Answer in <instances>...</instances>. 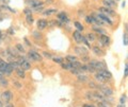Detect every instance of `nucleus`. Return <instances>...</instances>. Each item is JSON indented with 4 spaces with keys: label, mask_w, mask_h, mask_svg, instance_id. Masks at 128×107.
<instances>
[{
    "label": "nucleus",
    "mask_w": 128,
    "mask_h": 107,
    "mask_svg": "<svg viewBox=\"0 0 128 107\" xmlns=\"http://www.w3.org/2000/svg\"><path fill=\"white\" fill-rule=\"evenodd\" d=\"M57 16H58L59 20H61L63 23H68L70 22V18H68V16H67V14L65 13V12H61V13L57 14Z\"/></svg>",
    "instance_id": "obj_10"
},
{
    "label": "nucleus",
    "mask_w": 128,
    "mask_h": 107,
    "mask_svg": "<svg viewBox=\"0 0 128 107\" xmlns=\"http://www.w3.org/2000/svg\"><path fill=\"white\" fill-rule=\"evenodd\" d=\"M0 85L3 86V87H6L9 85V83H8V80L4 77V75H0Z\"/></svg>",
    "instance_id": "obj_21"
},
{
    "label": "nucleus",
    "mask_w": 128,
    "mask_h": 107,
    "mask_svg": "<svg viewBox=\"0 0 128 107\" xmlns=\"http://www.w3.org/2000/svg\"><path fill=\"white\" fill-rule=\"evenodd\" d=\"M74 26L76 27V29H77V31H79V32H82V31H83V26L79 21H75Z\"/></svg>",
    "instance_id": "obj_27"
},
{
    "label": "nucleus",
    "mask_w": 128,
    "mask_h": 107,
    "mask_svg": "<svg viewBox=\"0 0 128 107\" xmlns=\"http://www.w3.org/2000/svg\"><path fill=\"white\" fill-rule=\"evenodd\" d=\"M97 107H110L106 102H99L97 104Z\"/></svg>",
    "instance_id": "obj_35"
},
{
    "label": "nucleus",
    "mask_w": 128,
    "mask_h": 107,
    "mask_svg": "<svg viewBox=\"0 0 128 107\" xmlns=\"http://www.w3.org/2000/svg\"><path fill=\"white\" fill-rule=\"evenodd\" d=\"M115 1H118V0H115Z\"/></svg>",
    "instance_id": "obj_47"
},
{
    "label": "nucleus",
    "mask_w": 128,
    "mask_h": 107,
    "mask_svg": "<svg viewBox=\"0 0 128 107\" xmlns=\"http://www.w3.org/2000/svg\"><path fill=\"white\" fill-rule=\"evenodd\" d=\"M128 75V64H126V67H125V72H124V76H127Z\"/></svg>",
    "instance_id": "obj_38"
},
{
    "label": "nucleus",
    "mask_w": 128,
    "mask_h": 107,
    "mask_svg": "<svg viewBox=\"0 0 128 107\" xmlns=\"http://www.w3.org/2000/svg\"><path fill=\"white\" fill-rule=\"evenodd\" d=\"M120 102H121V104H125V102H126V96H125V94L121 97V99H120Z\"/></svg>",
    "instance_id": "obj_37"
},
{
    "label": "nucleus",
    "mask_w": 128,
    "mask_h": 107,
    "mask_svg": "<svg viewBox=\"0 0 128 107\" xmlns=\"http://www.w3.org/2000/svg\"><path fill=\"white\" fill-rule=\"evenodd\" d=\"M75 52H76V54L81 55V56H86L88 53H89V51H88V49L86 48V47L81 46V47H76Z\"/></svg>",
    "instance_id": "obj_8"
},
{
    "label": "nucleus",
    "mask_w": 128,
    "mask_h": 107,
    "mask_svg": "<svg viewBox=\"0 0 128 107\" xmlns=\"http://www.w3.org/2000/svg\"><path fill=\"white\" fill-rule=\"evenodd\" d=\"M93 52L95 55H98V56H102L105 54V52L100 48H98V47H93Z\"/></svg>",
    "instance_id": "obj_19"
},
{
    "label": "nucleus",
    "mask_w": 128,
    "mask_h": 107,
    "mask_svg": "<svg viewBox=\"0 0 128 107\" xmlns=\"http://www.w3.org/2000/svg\"><path fill=\"white\" fill-rule=\"evenodd\" d=\"M73 37H74V39H75L76 42H78V43L82 42L83 36L81 35V32H79V31H75V32L73 33Z\"/></svg>",
    "instance_id": "obj_13"
},
{
    "label": "nucleus",
    "mask_w": 128,
    "mask_h": 107,
    "mask_svg": "<svg viewBox=\"0 0 128 107\" xmlns=\"http://www.w3.org/2000/svg\"><path fill=\"white\" fill-rule=\"evenodd\" d=\"M3 36H4V35H3V33L1 32V30H0V41L2 40V38H3Z\"/></svg>",
    "instance_id": "obj_39"
},
{
    "label": "nucleus",
    "mask_w": 128,
    "mask_h": 107,
    "mask_svg": "<svg viewBox=\"0 0 128 107\" xmlns=\"http://www.w3.org/2000/svg\"><path fill=\"white\" fill-rule=\"evenodd\" d=\"M42 55H43V57H46V58H48V59H51V58H52V55H51L49 52H47V51H44V52L42 53Z\"/></svg>",
    "instance_id": "obj_32"
},
{
    "label": "nucleus",
    "mask_w": 128,
    "mask_h": 107,
    "mask_svg": "<svg viewBox=\"0 0 128 107\" xmlns=\"http://www.w3.org/2000/svg\"><path fill=\"white\" fill-rule=\"evenodd\" d=\"M16 73H17V75H18V76H19V77H22V78H24V77L26 76V74H25V70H24V69H22L20 67L16 69Z\"/></svg>",
    "instance_id": "obj_22"
},
{
    "label": "nucleus",
    "mask_w": 128,
    "mask_h": 107,
    "mask_svg": "<svg viewBox=\"0 0 128 107\" xmlns=\"http://www.w3.org/2000/svg\"><path fill=\"white\" fill-rule=\"evenodd\" d=\"M61 65V67L63 69H65V70H70L72 69V66H70V63H62V64H60Z\"/></svg>",
    "instance_id": "obj_30"
},
{
    "label": "nucleus",
    "mask_w": 128,
    "mask_h": 107,
    "mask_svg": "<svg viewBox=\"0 0 128 107\" xmlns=\"http://www.w3.org/2000/svg\"><path fill=\"white\" fill-rule=\"evenodd\" d=\"M0 99L2 100L3 103H9L12 99H13V93H12L10 90L3 91V92L1 93V97H0Z\"/></svg>",
    "instance_id": "obj_5"
},
{
    "label": "nucleus",
    "mask_w": 128,
    "mask_h": 107,
    "mask_svg": "<svg viewBox=\"0 0 128 107\" xmlns=\"http://www.w3.org/2000/svg\"><path fill=\"white\" fill-rule=\"evenodd\" d=\"M97 16L102 19V22H106V23H108V25H110V26H112V23H113L111 19L108 17V15H105V14H102V13H99V14H97Z\"/></svg>",
    "instance_id": "obj_12"
},
{
    "label": "nucleus",
    "mask_w": 128,
    "mask_h": 107,
    "mask_svg": "<svg viewBox=\"0 0 128 107\" xmlns=\"http://www.w3.org/2000/svg\"><path fill=\"white\" fill-rule=\"evenodd\" d=\"M57 10L56 9H47V10H44L43 11V15L44 16H50V15H54V14H57Z\"/></svg>",
    "instance_id": "obj_16"
},
{
    "label": "nucleus",
    "mask_w": 128,
    "mask_h": 107,
    "mask_svg": "<svg viewBox=\"0 0 128 107\" xmlns=\"http://www.w3.org/2000/svg\"><path fill=\"white\" fill-rule=\"evenodd\" d=\"M125 4H126V2H125V1H124V2H123V3H122V6H123V7H124V6H125Z\"/></svg>",
    "instance_id": "obj_43"
},
{
    "label": "nucleus",
    "mask_w": 128,
    "mask_h": 107,
    "mask_svg": "<svg viewBox=\"0 0 128 107\" xmlns=\"http://www.w3.org/2000/svg\"><path fill=\"white\" fill-rule=\"evenodd\" d=\"M0 69L2 70V72L4 75H11L14 71V69L10 66L9 63L3 61V59H0Z\"/></svg>",
    "instance_id": "obj_1"
},
{
    "label": "nucleus",
    "mask_w": 128,
    "mask_h": 107,
    "mask_svg": "<svg viewBox=\"0 0 128 107\" xmlns=\"http://www.w3.org/2000/svg\"><path fill=\"white\" fill-rule=\"evenodd\" d=\"M0 107H3V102L0 101Z\"/></svg>",
    "instance_id": "obj_42"
},
{
    "label": "nucleus",
    "mask_w": 128,
    "mask_h": 107,
    "mask_svg": "<svg viewBox=\"0 0 128 107\" xmlns=\"http://www.w3.org/2000/svg\"><path fill=\"white\" fill-rule=\"evenodd\" d=\"M26 21H27L28 25H30V26L34 22V18H33V16H32V14L31 15H27L26 16Z\"/></svg>",
    "instance_id": "obj_25"
},
{
    "label": "nucleus",
    "mask_w": 128,
    "mask_h": 107,
    "mask_svg": "<svg viewBox=\"0 0 128 107\" xmlns=\"http://www.w3.org/2000/svg\"><path fill=\"white\" fill-rule=\"evenodd\" d=\"M89 64L93 67V68L96 70V71H99V70H102V69H106V65L104 62H99V61H95V59H93V61H90Z\"/></svg>",
    "instance_id": "obj_4"
},
{
    "label": "nucleus",
    "mask_w": 128,
    "mask_h": 107,
    "mask_svg": "<svg viewBox=\"0 0 128 107\" xmlns=\"http://www.w3.org/2000/svg\"><path fill=\"white\" fill-rule=\"evenodd\" d=\"M78 81L79 82H88L89 81V77L86 76V75H82V74H78Z\"/></svg>",
    "instance_id": "obj_29"
},
{
    "label": "nucleus",
    "mask_w": 128,
    "mask_h": 107,
    "mask_svg": "<svg viewBox=\"0 0 128 107\" xmlns=\"http://www.w3.org/2000/svg\"><path fill=\"white\" fill-rule=\"evenodd\" d=\"M48 26V21L46 19H38L36 21V27L38 30H44Z\"/></svg>",
    "instance_id": "obj_11"
},
{
    "label": "nucleus",
    "mask_w": 128,
    "mask_h": 107,
    "mask_svg": "<svg viewBox=\"0 0 128 107\" xmlns=\"http://www.w3.org/2000/svg\"><path fill=\"white\" fill-rule=\"evenodd\" d=\"M110 41H111L110 37L107 36L106 34H102L100 36H99V42H100L102 46H105V47L109 46V45H110Z\"/></svg>",
    "instance_id": "obj_9"
},
{
    "label": "nucleus",
    "mask_w": 128,
    "mask_h": 107,
    "mask_svg": "<svg viewBox=\"0 0 128 107\" xmlns=\"http://www.w3.org/2000/svg\"><path fill=\"white\" fill-rule=\"evenodd\" d=\"M16 61L18 62V64H19V67H20L22 69H24V70H29L30 68H31V65H30V63H29V61H28V58L26 57V56H18L17 58H16Z\"/></svg>",
    "instance_id": "obj_2"
},
{
    "label": "nucleus",
    "mask_w": 128,
    "mask_h": 107,
    "mask_svg": "<svg viewBox=\"0 0 128 107\" xmlns=\"http://www.w3.org/2000/svg\"><path fill=\"white\" fill-rule=\"evenodd\" d=\"M97 88L102 89V93H104V96H111L112 94V90L109 88V87H106V86H97Z\"/></svg>",
    "instance_id": "obj_14"
},
{
    "label": "nucleus",
    "mask_w": 128,
    "mask_h": 107,
    "mask_svg": "<svg viewBox=\"0 0 128 107\" xmlns=\"http://www.w3.org/2000/svg\"><path fill=\"white\" fill-rule=\"evenodd\" d=\"M27 4L29 5V7H31V9H34V7L36 6H42L44 5V3L41 1V0H27Z\"/></svg>",
    "instance_id": "obj_6"
},
{
    "label": "nucleus",
    "mask_w": 128,
    "mask_h": 107,
    "mask_svg": "<svg viewBox=\"0 0 128 107\" xmlns=\"http://www.w3.org/2000/svg\"><path fill=\"white\" fill-rule=\"evenodd\" d=\"M33 36L35 39H38V40H41L43 38V35L41 32H38V31H33Z\"/></svg>",
    "instance_id": "obj_26"
},
{
    "label": "nucleus",
    "mask_w": 128,
    "mask_h": 107,
    "mask_svg": "<svg viewBox=\"0 0 128 107\" xmlns=\"http://www.w3.org/2000/svg\"><path fill=\"white\" fill-rule=\"evenodd\" d=\"M6 107H14L13 105H8V106H6Z\"/></svg>",
    "instance_id": "obj_44"
},
{
    "label": "nucleus",
    "mask_w": 128,
    "mask_h": 107,
    "mask_svg": "<svg viewBox=\"0 0 128 107\" xmlns=\"http://www.w3.org/2000/svg\"><path fill=\"white\" fill-rule=\"evenodd\" d=\"M98 11L100 12V13H102V14H105V15H108V16H114L115 15V12L113 11V10H111L110 7H107V6H100L98 9Z\"/></svg>",
    "instance_id": "obj_7"
},
{
    "label": "nucleus",
    "mask_w": 128,
    "mask_h": 107,
    "mask_svg": "<svg viewBox=\"0 0 128 107\" xmlns=\"http://www.w3.org/2000/svg\"><path fill=\"white\" fill-rule=\"evenodd\" d=\"M97 72H99L104 77L106 78V80H110V78L112 77V74L110 73V71H108L107 69H102V70H99L97 71Z\"/></svg>",
    "instance_id": "obj_15"
},
{
    "label": "nucleus",
    "mask_w": 128,
    "mask_h": 107,
    "mask_svg": "<svg viewBox=\"0 0 128 107\" xmlns=\"http://www.w3.org/2000/svg\"><path fill=\"white\" fill-rule=\"evenodd\" d=\"M102 3H104V6H107V7L115 6V1L114 0H102Z\"/></svg>",
    "instance_id": "obj_17"
},
{
    "label": "nucleus",
    "mask_w": 128,
    "mask_h": 107,
    "mask_svg": "<svg viewBox=\"0 0 128 107\" xmlns=\"http://www.w3.org/2000/svg\"><path fill=\"white\" fill-rule=\"evenodd\" d=\"M0 13H1V7H0Z\"/></svg>",
    "instance_id": "obj_46"
},
{
    "label": "nucleus",
    "mask_w": 128,
    "mask_h": 107,
    "mask_svg": "<svg viewBox=\"0 0 128 107\" xmlns=\"http://www.w3.org/2000/svg\"><path fill=\"white\" fill-rule=\"evenodd\" d=\"M86 21L89 23H91V25H93V23H95V19H94V17H93V15H91V16H86Z\"/></svg>",
    "instance_id": "obj_28"
},
{
    "label": "nucleus",
    "mask_w": 128,
    "mask_h": 107,
    "mask_svg": "<svg viewBox=\"0 0 128 107\" xmlns=\"http://www.w3.org/2000/svg\"><path fill=\"white\" fill-rule=\"evenodd\" d=\"M14 84H15L16 86H17V87H18V88H19V87H20V85H19V84H18V83H17V81H14Z\"/></svg>",
    "instance_id": "obj_40"
},
{
    "label": "nucleus",
    "mask_w": 128,
    "mask_h": 107,
    "mask_svg": "<svg viewBox=\"0 0 128 107\" xmlns=\"http://www.w3.org/2000/svg\"><path fill=\"white\" fill-rule=\"evenodd\" d=\"M83 107H95V106H93V105H88V104H86V105H83Z\"/></svg>",
    "instance_id": "obj_41"
},
{
    "label": "nucleus",
    "mask_w": 128,
    "mask_h": 107,
    "mask_svg": "<svg viewBox=\"0 0 128 107\" xmlns=\"http://www.w3.org/2000/svg\"><path fill=\"white\" fill-rule=\"evenodd\" d=\"M0 59H1V58H0Z\"/></svg>",
    "instance_id": "obj_48"
},
{
    "label": "nucleus",
    "mask_w": 128,
    "mask_h": 107,
    "mask_svg": "<svg viewBox=\"0 0 128 107\" xmlns=\"http://www.w3.org/2000/svg\"><path fill=\"white\" fill-rule=\"evenodd\" d=\"M118 107H123V104H121V105H118Z\"/></svg>",
    "instance_id": "obj_45"
},
{
    "label": "nucleus",
    "mask_w": 128,
    "mask_h": 107,
    "mask_svg": "<svg viewBox=\"0 0 128 107\" xmlns=\"http://www.w3.org/2000/svg\"><path fill=\"white\" fill-rule=\"evenodd\" d=\"M93 31L95 33H98L99 35H102V34H106V32H105V30L104 29H102L99 26H93Z\"/></svg>",
    "instance_id": "obj_18"
},
{
    "label": "nucleus",
    "mask_w": 128,
    "mask_h": 107,
    "mask_svg": "<svg viewBox=\"0 0 128 107\" xmlns=\"http://www.w3.org/2000/svg\"><path fill=\"white\" fill-rule=\"evenodd\" d=\"M24 14L26 15H31L32 14V10H31V7H26L25 10H24Z\"/></svg>",
    "instance_id": "obj_34"
},
{
    "label": "nucleus",
    "mask_w": 128,
    "mask_h": 107,
    "mask_svg": "<svg viewBox=\"0 0 128 107\" xmlns=\"http://www.w3.org/2000/svg\"><path fill=\"white\" fill-rule=\"evenodd\" d=\"M123 41H124V45H128V35L127 34H124Z\"/></svg>",
    "instance_id": "obj_36"
},
{
    "label": "nucleus",
    "mask_w": 128,
    "mask_h": 107,
    "mask_svg": "<svg viewBox=\"0 0 128 107\" xmlns=\"http://www.w3.org/2000/svg\"><path fill=\"white\" fill-rule=\"evenodd\" d=\"M94 76H95V80L96 81H98V82H106L107 80H106V78L105 77H104L102 76V75L100 74V73H99V72H97V73H95V75H94Z\"/></svg>",
    "instance_id": "obj_20"
},
{
    "label": "nucleus",
    "mask_w": 128,
    "mask_h": 107,
    "mask_svg": "<svg viewBox=\"0 0 128 107\" xmlns=\"http://www.w3.org/2000/svg\"><path fill=\"white\" fill-rule=\"evenodd\" d=\"M27 58L30 59V61H34V62H41L43 59V56L38 52H36L35 50H29L28 51Z\"/></svg>",
    "instance_id": "obj_3"
},
{
    "label": "nucleus",
    "mask_w": 128,
    "mask_h": 107,
    "mask_svg": "<svg viewBox=\"0 0 128 107\" xmlns=\"http://www.w3.org/2000/svg\"><path fill=\"white\" fill-rule=\"evenodd\" d=\"M66 59H67V62L68 63H74V62L77 61V58H76L75 56H73V55H67Z\"/></svg>",
    "instance_id": "obj_31"
},
{
    "label": "nucleus",
    "mask_w": 128,
    "mask_h": 107,
    "mask_svg": "<svg viewBox=\"0 0 128 107\" xmlns=\"http://www.w3.org/2000/svg\"><path fill=\"white\" fill-rule=\"evenodd\" d=\"M54 63H58V64H62L63 63V58L62 57H52L51 58Z\"/></svg>",
    "instance_id": "obj_33"
},
{
    "label": "nucleus",
    "mask_w": 128,
    "mask_h": 107,
    "mask_svg": "<svg viewBox=\"0 0 128 107\" xmlns=\"http://www.w3.org/2000/svg\"><path fill=\"white\" fill-rule=\"evenodd\" d=\"M15 48H16V50H17L19 53H25L26 52V50H25V48H24V46L22 45V43H16Z\"/></svg>",
    "instance_id": "obj_23"
},
{
    "label": "nucleus",
    "mask_w": 128,
    "mask_h": 107,
    "mask_svg": "<svg viewBox=\"0 0 128 107\" xmlns=\"http://www.w3.org/2000/svg\"><path fill=\"white\" fill-rule=\"evenodd\" d=\"M86 40L88 41H94L95 39H96V37H95V35L93 34V33H88L86 35Z\"/></svg>",
    "instance_id": "obj_24"
}]
</instances>
